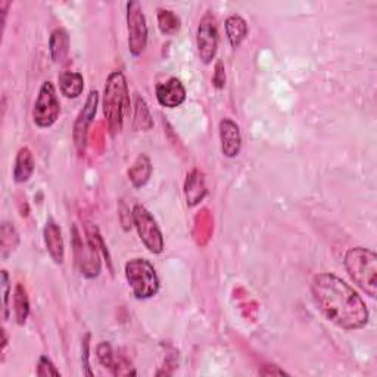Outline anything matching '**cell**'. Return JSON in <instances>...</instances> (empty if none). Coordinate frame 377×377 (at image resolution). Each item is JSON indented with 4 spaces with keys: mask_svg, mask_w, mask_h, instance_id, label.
Returning <instances> with one entry per match:
<instances>
[{
    "mask_svg": "<svg viewBox=\"0 0 377 377\" xmlns=\"http://www.w3.org/2000/svg\"><path fill=\"white\" fill-rule=\"evenodd\" d=\"M311 293L319 311L341 329L356 330L369 323L370 313L363 297L341 277L332 273L317 274Z\"/></svg>",
    "mask_w": 377,
    "mask_h": 377,
    "instance_id": "cell-1",
    "label": "cell"
},
{
    "mask_svg": "<svg viewBox=\"0 0 377 377\" xmlns=\"http://www.w3.org/2000/svg\"><path fill=\"white\" fill-rule=\"evenodd\" d=\"M130 111V95L121 71L109 74L104 90V114L109 128L115 134L123 130L124 117Z\"/></svg>",
    "mask_w": 377,
    "mask_h": 377,
    "instance_id": "cell-2",
    "label": "cell"
},
{
    "mask_svg": "<svg viewBox=\"0 0 377 377\" xmlns=\"http://www.w3.org/2000/svg\"><path fill=\"white\" fill-rule=\"evenodd\" d=\"M345 269L352 282L369 296L377 293V255L367 247L356 246L345 255Z\"/></svg>",
    "mask_w": 377,
    "mask_h": 377,
    "instance_id": "cell-3",
    "label": "cell"
},
{
    "mask_svg": "<svg viewBox=\"0 0 377 377\" xmlns=\"http://www.w3.org/2000/svg\"><path fill=\"white\" fill-rule=\"evenodd\" d=\"M125 279L137 300H149L160 291V279L154 265L145 258H134L125 264Z\"/></svg>",
    "mask_w": 377,
    "mask_h": 377,
    "instance_id": "cell-4",
    "label": "cell"
},
{
    "mask_svg": "<svg viewBox=\"0 0 377 377\" xmlns=\"http://www.w3.org/2000/svg\"><path fill=\"white\" fill-rule=\"evenodd\" d=\"M74 236H73V246H74V255H75V264L80 269L82 274L87 279H95L101 273V258H99L97 252V236H93L87 233V241L84 242L83 237L78 233L77 227H74Z\"/></svg>",
    "mask_w": 377,
    "mask_h": 377,
    "instance_id": "cell-5",
    "label": "cell"
},
{
    "mask_svg": "<svg viewBox=\"0 0 377 377\" xmlns=\"http://www.w3.org/2000/svg\"><path fill=\"white\" fill-rule=\"evenodd\" d=\"M61 114V104L56 95V88L52 82H45L38 90L33 108V121L37 127H52Z\"/></svg>",
    "mask_w": 377,
    "mask_h": 377,
    "instance_id": "cell-6",
    "label": "cell"
},
{
    "mask_svg": "<svg viewBox=\"0 0 377 377\" xmlns=\"http://www.w3.org/2000/svg\"><path fill=\"white\" fill-rule=\"evenodd\" d=\"M133 223L137 229L138 237L147 247L149 252L161 254L164 251V236L156 224L154 215L149 212L143 205H134Z\"/></svg>",
    "mask_w": 377,
    "mask_h": 377,
    "instance_id": "cell-7",
    "label": "cell"
},
{
    "mask_svg": "<svg viewBox=\"0 0 377 377\" xmlns=\"http://www.w3.org/2000/svg\"><path fill=\"white\" fill-rule=\"evenodd\" d=\"M127 29L128 51L133 56H141L147 43V25L143 9L138 2L127 3Z\"/></svg>",
    "mask_w": 377,
    "mask_h": 377,
    "instance_id": "cell-8",
    "label": "cell"
},
{
    "mask_svg": "<svg viewBox=\"0 0 377 377\" xmlns=\"http://www.w3.org/2000/svg\"><path fill=\"white\" fill-rule=\"evenodd\" d=\"M218 27L217 21L211 12L204 15L201 19L199 27H197V36H196V46L197 53H199L201 61L204 64H211L218 51Z\"/></svg>",
    "mask_w": 377,
    "mask_h": 377,
    "instance_id": "cell-9",
    "label": "cell"
},
{
    "mask_svg": "<svg viewBox=\"0 0 377 377\" xmlns=\"http://www.w3.org/2000/svg\"><path fill=\"white\" fill-rule=\"evenodd\" d=\"M220 142L221 152L227 158H236L242 149L241 128L230 118L220 121Z\"/></svg>",
    "mask_w": 377,
    "mask_h": 377,
    "instance_id": "cell-10",
    "label": "cell"
},
{
    "mask_svg": "<svg viewBox=\"0 0 377 377\" xmlns=\"http://www.w3.org/2000/svg\"><path fill=\"white\" fill-rule=\"evenodd\" d=\"M156 99L164 108H177L186 101V88L178 78L173 77L156 86Z\"/></svg>",
    "mask_w": 377,
    "mask_h": 377,
    "instance_id": "cell-11",
    "label": "cell"
},
{
    "mask_svg": "<svg viewBox=\"0 0 377 377\" xmlns=\"http://www.w3.org/2000/svg\"><path fill=\"white\" fill-rule=\"evenodd\" d=\"M97 101L99 96L96 90H92L90 95H88L86 105L83 108V111L78 115V120L75 121V127H74V138H75V145L84 149L86 146V136H87V128L88 124L92 123V120L96 115L97 111Z\"/></svg>",
    "mask_w": 377,
    "mask_h": 377,
    "instance_id": "cell-12",
    "label": "cell"
},
{
    "mask_svg": "<svg viewBox=\"0 0 377 377\" xmlns=\"http://www.w3.org/2000/svg\"><path fill=\"white\" fill-rule=\"evenodd\" d=\"M45 243L49 255L52 256V260L56 264H62L65 258V245L61 227H59L55 221L49 220L45 226Z\"/></svg>",
    "mask_w": 377,
    "mask_h": 377,
    "instance_id": "cell-13",
    "label": "cell"
},
{
    "mask_svg": "<svg viewBox=\"0 0 377 377\" xmlns=\"http://www.w3.org/2000/svg\"><path fill=\"white\" fill-rule=\"evenodd\" d=\"M184 195L188 206H195L199 204L206 195V186L204 180V174L197 170L187 174L184 184Z\"/></svg>",
    "mask_w": 377,
    "mask_h": 377,
    "instance_id": "cell-14",
    "label": "cell"
},
{
    "mask_svg": "<svg viewBox=\"0 0 377 377\" xmlns=\"http://www.w3.org/2000/svg\"><path fill=\"white\" fill-rule=\"evenodd\" d=\"M34 158L28 147H21L16 155L14 165V180L16 183H25L34 173Z\"/></svg>",
    "mask_w": 377,
    "mask_h": 377,
    "instance_id": "cell-15",
    "label": "cell"
},
{
    "mask_svg": "<svg viewBox=\"0 0 377 377\" xmlns=\"http://www.w3.org/2000/svg\"><path fill=\"white\" fill-rule=\"evenodd\" d=\"M49 51H51L53 62L61 64L65 61L69 53V36L64 28L53 29L49 38Z\"/></svg>",
    "mask_w": 377,
    "mask_h": 377,
    "instance_id": "cell-16",
    "label": "cell"
},
{
    "mask_svg": "<svg viewBox=\"0 0 377 377\" xmlns=\"http://www.w3.org/2000/svg\"><path fill=\"white\" fill-rule=\"evenodd\" d=\"M58 80L61 93L68 99H75L84 90V78L80 73L65 71L59 75Z\"/></svg>",
    "mask_w": 377,
    "mask_h": 377,
    "instance_id": "cell-17",
    "label": "cell"
},
{
    "mask_svg": "<svg viewBox=\"0 0 377 377\" xmlns=\"http://www.w3.org/2000/svg\"><path fill=\"white\" fill-rule=\"evenodd\" d=\"M226 34L232 47H239L247 36V24L241 15H230L226 19Z\"/></svg>",
    "mask_w": 377,
    "mask_h": 377,
    "instance_id": "cell-18",
    "label": "cell"
},
{
    "mask_svg": "<svg viewBox=\"0 0 377 377\" xmlns=\"http://www.w3.org/2000/svg\"><path fill=\"white\" fill-rule=\"evenodd\" d=\"M152 174V164L146 155H141L128 170V177L134 187H143Z\"/></svg>",
    "mask_w": 377,
    "mask_h": 377,
    "instance_id": "cell-19",
    "label": "cell"
},
{
    "mask_svg": "<svg viewBox=\"0 0 377 377\" xmlns=\"http://www.w3.org/2000/svg\"><path fill=\"white\" fill-rule=\"evenodd\" d=\"M14 311H15L16 323L19 326L25 324L29 314V301H28L25 287L21 283H18L14 291Z\"/></svg>",
    "mask_w": 377,
    "mask_h": 377,
    "instance_id": "cell-20",
    "label": "cell"
},
{
    "mask_svg": "<svg viewBox=\"0 0 377 377\" xmlns=\"http://www.w3.org/2000/svg\"><path fill=\"white\" fill-rule=\"evenodd\" d=\"M0 247H2V258L6 260V258L14 252L15 247L18 246L19 237L15 230V227L9 223L2 224V232H0Z\"/></svg>",
    "mask_w": 377,
    "mask_h": 377,
    "instance_id": "cell-21",
    "label": "cell"
},
{
    "mask_svg": "<svg viewBox=\"0 0 377 377\" xmlns=\"http://www.w3.org/2000/svg\"><path fill=\"white\" fill-rule=\"evenodd\" d=\"M158 27L161 33L167 36H174L180 29V18L175 12L168 11V9H160L158 11Z\"/></svg>",
    "mask_w": 377,
    "mask_h": 377,
    "instance_id": "cell-22",
    "label": "cell"
},
{
    "mask_svg": "<svg viewBox=\"0 0 377 377\" xmlns=\"http://www.w3.org/2000/svg\"><path fill=\"white\" fill-rule=\"evenodd\" d=\"M154 125L151 115H149V109L141 96L136 97V117H134V127L138 130H149Z\"/></svg>",
    "mask_w": 377,
    "mask_h": 377,
    "instance_id": "cell-23",
    "label": "cell"
},
{
    "mask_svg": "<svg viewBox=\"0 0 377 377\" xmlns=\"http://www.w3.org/2000/svg\"><path fill=\"white\" fill-rule=\"evenodd\" d=\"M96 354H97V358H99V361H101V364L108 367V369H111L114 364V360H115L111 345H109L108 342L99 343L96 348Z\"/></svg>",
    "mask_w": 377,
    "mask_h": 377,
    "instance_id": "cell-24",
    "label": "cell"
},
{
    "mask_svg": "<svg viewBox=\"0 0 377 377\" xmlns=\"http://www.w3.org/2000/svg\"><path fill=\"white\" fill-rule=\"evenodd\" d=\"M37 374L38 376H61L59 370L53 365V363L47 358V356H40L37 365Z\"/></svg>",
    "mask_w": 377,
    "mask_h": 377,
    "instance_id": "cell-25",
    "label": "cell"
},
{
    "mask_svg": "<svg viewBox=\"0 0 377 377\" xmlns=\"http://www.w3.org/2000/svg\"><path fill=\"white\" fill-rule=\"evenodd\" d=\"M111 370L115 376H128V374H136V372L132 369V365L128 364L125 360L118 358L114 360V364L111 367Z\"/></svg>",
    "mask_w": 377,
    "mask_h": 377,
    "instance_id": "cell-26",
    "label": "cell"
},
{
    "mask_svg": "<svg viewBox=\"0 0 377 377\" xmlns=\"http://www.w3.org/2000/svg\"><path fill=\"white\" fill-rule=\"evenodd\" d=\"M2 289H3V314L5 320L9 317V291H11V286H9V276L6 270L2 271Z\"/></svg>",
    "mask_w": 377,
    "mask_h": 377,
    "instance_id": "cell-27",
    "label": "cell"
},
{
    "mask_svg": "<svg viewBox=\"0 0 377 377\" xmlns=\"http://www.w3.org/2000/svg\"><path fill=\"white\" fill-rule=\"evenodd\" d=\"M226 69H224V64L221 61H218L215 64V71L212 75V83L217 88H223L226 86Z\"/></svg>",
    "mask_w": 377,
    "mask_h": 377,
    "instance_id": "cell-28",
    "label": "cell"
},
{
    "mask_svg": "<svg viewBox=\"0 0 377 377\" xmlns=\"http://www.w3.org/2000/svg\"><path fill=\"white\" fill-rule=\"evenodd\" d=\"M267 367V369H269V370H261V374H264V376H270V374H277V376H286L287 373L286 372H283L282 369H279V367H277V365H265Z\"/></svg>",
    "mask_w": 377,
    "mask_h": 377,
    "instance_id": "cell-29",
    "label": "cell"
}]
</instances>
